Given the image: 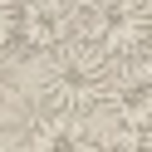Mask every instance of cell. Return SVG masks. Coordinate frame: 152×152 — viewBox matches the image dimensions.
Segmentation results:
<instances>
[{
  "instance_id": "obj_1",
  "label": "cell",
  "mask_w": 152,
  "mask_h": 152,
  "mask_svg": "<svg viewBox=\"0 0 152 152\" xmlns=\"http://www.w3.org/2000/svg\"><path fill=\"white\" fill-rule=\"evenodd\" d=\"M108 93H113V64H103L98 54L69 44L59 59H49V74H44L39 93H34V108L88 128L93 113L108 108Z\"/></svg>"
},
{
  "instance_id": "obj_2",
  "label": "cell",
  "mask_w": 152,
  "mask_h": 152,
  "mask_svg": "<svg viewBox=\"0 0 152 152\" xmlns=\"http://www.w3.org/2000/svg\"><path fill=\"white\" fill-rule=\"evenodd\" d=\"M74 44L118 64L152 34V0H74Z\"/></svg>"
},
{
  "instance_id": "obj_3",
  "label": "cell",
  "mask_w": 152,
  "mask_h": 152,
  "mask_svg": "<svg viewBox=\"0 0 152 152\" xmlns=\"http://www.w3.org/2000/svg\"><path fill=\"white\" fill-rule=\"evenodd\" d=\"M69 44H74L69 0H15L10 39H5V49H10L15 59L44 64V59H59Z\"/></svg>"
},
{
  "instance_id": "obj_4",
  "label": "cell",
  "mask_w": 152,
  "mask_h": 152,
  "mask_svg": "<svg viewBox=\"0 0 152 152\" xmlns=\"http://www.w3.org/2000/svg\"><path fill=\"white\" fill-rule=\"evenodd\" d=\"M113 83L152 93V34H147V39H142L137 49L128 54V59H118V64H113Z\"/></svg>"
},
{
  "instance_id": "obj_5",
  "label": "cell",
  "mask_w": 152,
  "mask_h": 152,
  "mask_svg": "<svg viewBox=\"0 0 152 152\" xmlns=\"http://www.w3.org/2000/svg\"><path fill=\"white\" fill-rule=\"evenodd\" d=\"M10 15H15V0H0V49L10 39Z\"/></svg>"
},
{
  "instance_id": "obj_6",
  "label": "cell",
  "mask_w": 152,
  "mask_h": 152,
  "mask_svg": "<svg viewBox=\"0 0 152 152\" xmlns=\"http://www.w3.org/2000/svg\"><path fill=\"white\" fill-rule=\"evenodd\" d=\"M0 113H5V93H0Z\"/></svg>"
},
{
  "instance_id": "obj_7",
  "label": "cell",
  "mask_w": 152,
  "mask_h": 152,
  "mask_svg": "<svg viewBox=\"0 0 152 152\" xmlns=\"http://www.w3.org/2000/svg\"><path fill=\"white\" fill-rule=\"evenodd\" d=\"M0 152H5V147H0Z\"/></svg>"
}]
</instances>
